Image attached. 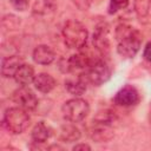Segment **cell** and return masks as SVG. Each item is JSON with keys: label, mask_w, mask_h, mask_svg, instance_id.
Returning a JSON list of instances; mask_svg holds the SVG:
<instances>
[{"label": "cell", "mask_w": 151, "mask_h": 151, "mask_svg": "<svg viewBox=\"0 0 151 151\" xmlns=\"http://www.w3.org/2000/svg\"><path fill=\"white\" fill-rule=\"evenodd\" d=\"M149 120H150V124H151V105H150V114H149Z\"/></svg>", "instance_id": "cell-26"}, {"label": "cell", "mask_w": 151, "mask_h": 151, "mask_svg": "<svg viewBox=\"0 0 151 151\" xmlns=\"http://www.w3.org/2000/svg\"><path fill=\"white\" fill-rule=\"evenodd\" d=\"M88 33L86 27L78 20H67L63 27L65 45L72 50H80L86 45Z\"/></svg>", "instance_id": "cell-2"}, {"label": "cell", "mask_w": 151, "mask_h": 151, "mask_svg": "<svg viewBox=\"0 0 151 151\" xmlns=\"http://www.w3.org/2000/svg\"><path fill=\"white\" fill-rule=\"evenodd\" d=\"M13 101L21 109L26 110V111H34L38 107V98L37 96L33 93V91H31L29 88H27L26 86H21L20 88L15 90L13 92Z\"/></svg>", "instance_id": "cell-9"}, {"label": "cell", "mask_w": 151, "mask_h": 151, "mask_svg": "<svg viewBox=\"0 0 151 151\" xmlns=\"http://www.w3.org/2000/svg\"><path fill=\"white\" fill-rule=\"evenodd\" d=\"M11 5L17 9V11H26L29 7V0H9Z\"/></svg>", "instance_id": "cell-22"}, {"label": "cell", "mask_w": 151, "mask_h": 151, "mask_svg": "<svg viewBox=\"0 0 151 151\" xmlns=\"http://www.w3.org/2000/svg\"><path fill=\"white\" fill-rule=\"evenodd\" d=\"M96 59L91 58L86 53L79 52V53L72 54L68 59L60 60L59 67L65 73H76V72H78L79 74H83Z\"/></svg>", "instance_id": "cell-6"}, {"label": "cell", "mask_w": 151, "mask_h": 151, "mask_svg": "<svg viewBox=\"0 0 151 151\" xmlns=\"http://www.w3.org/2000/svg\"><path fill=\"white\" fill-rule=\"evenodd\" d=\"M133 6H134V12L137 17L140 19H144L149 15L151 0H133Z\"/></svg>", "instance_id": "cell-19"}, {"label": "cell", "mask_w": 151, "mask_h": 151, "mask_svg": "<svg viewBox=\"0 0 151 151\" xmlns=\"http://www.w3.org/2000/svg\"><path fill=\"white\" fill-rule=\"evenodd\" d=\"M24 64L21 57L19 55H8L1 60V74L5 78H14L18 68Z\"/></svg>", "instance_id": "cell-13"}, {"label": "cell", "mask_w": 151, "mask_h": 151, "mask_svg": "<svg viewBox=\"0 0 151 151\" xmlns=\"http://www.w3.org/2000/svg\"><path fill=\"white\" fill-rule=\"evenodd\" d=\"M32 58L35 64L39 65H50L55 59L54 51L47 45H38L32 53Z\"/></svg>", "instance_id": "cell-12"}, {"label": "cell", "mask_w": 151, "mask_h": 151, "mask_svg": "<svg viewBox=\"0 0 151 151\" xmlns=\"http://www.w3.org/2000/svg\"><path fill=\"white\" fill-rule=\"evenodd\" d=\"M61 112H63V117L67 122L79 123L87 117L90 112V105L85 99L74 97L64 103L61 107Z\"/></svg>", "instance_id": "cell-4"}, {"label": "cell", "mask_w": 151, "mask_h": 151, "mask_svg": "<svg viewBox=\"0 0 151 151\" xmlns=\"http://www.w3.org/2000/svg\"><path fill=\"white\" fill-rule=\"evenodd\" d=\"M29 7L33 15L45 18L57 11V2L55 0H29Z\"/></svg>", "instance_id": "cell-11"}, {"label": "cell", "mask_w": 151, "mask_h": 151, "mask_svg": "<svg viewBox=\"0 0 151 151\" xmlns=\"http://www.w3.org/2000/svg\"><path fill=\"white\" fill-rule=\"evenodd\" d=\"M80 11H87L90 8V0H71Z\"/></svg>", "instance_id": "cell-23"}, {"label": "cell", "mask_w": 151, "mask_h": 151, "mask_svg": "<svg viewBox=\"0 0 151 151\" xmlns=\"http://www.w3.org/2000/svg\"><path fill=\"white\" fill-rule=\"evenodd\" d=\"M1 25H2V28H7L9 31L12 29H17L20 25V18L13 15V14H7L2 18L1 20Z\"/></svg>", "instance_id": "cell-20"}, {"label": "cell", "mask_w": 151, "mask_h": 151, "mask_svg": "<svg viewBox=\"0 0 151 151\" xmlns=\"http://www.w3.org/2000/svg\"><path fill=\"white\" fill-rule=\"evenodd\" d=\"M65 88L67 92L74 97H80L81 94L85 93L87 88V81L84 78V76L79 74L77 78H70L65 80Z\"/></svg>", "instance_id": "cell-16"}, {"label": "cell", "mask_w": 151, "mask_h": 151, "mask_svg": "<svg viewBox=\"0 0 151 151\" xmlns=\"http://www.w3.org/2000/svg\"><path fill=\"white\" fill-rule=\"evenodd\" d=\"M129 5V0H110L109 4V13L114 14L120 9L126 8Z\"/></svg>", "instance_id": "cell-21"}, {"label": "cell", "mask_w": 151, "mask_h": 151, "mask_svg": "<svg viewBox=\"0 0 151 151\" xmlns=\"http://www.w3.org/2000/svg\"><path fill=\"white\" fill-rule=\"evenodd\" d=\"M113 101L116 105L118 106H123V107H131L137 105L140 101V93L137 90L136 86L133 85H125L123 86L114 96Z\"/></svg>", "instance_id": "cell-8"}, {"label": "cell", "mask_w": 151, "mask_h": 151, "mask_svg": "<svg viewBox=\"0 0 151 151\" xmlns=\"http://www.w3.org/2000/svg\"><path fill=\"white\" fill-rule=\"evenodd\" d=\"M117 41V52L119 55L126 59H132L136 57L140 50L143 35L142 33L130 25H118L114 32Z\"/></svg>", "instance_id": "cell-1"}, {"label": "cell", "mask_w": 151, "mask_h": 151, "mask_svg": "<svg viewBox=\"0 0 151 151\" xmlns=\"http://www.w3.org/2000/svg\"><path fill=\"white\" fill-rule=\"evenodd\" d=\"M31 123L28 111L21 107H9L5 111L2 117V126L13 134L22 133Z\"/></svg>", "instance_id": "cell-3"}, {"label": "cell", "mask_w": 151, "mask_h": 151, "mask_svg": "<svg viewBox=\"0 0 151 151\" xmlns=\"http://www.w3.org/2000/svg\"><path fill=\"white\" fill-rule=\"evenodd\" d=\"M111 74L112 70L109 64L105 60L97 58L81 76H84L87 84H91L93 86H100L111 78Z\"/></svg>", "instance_id": "cell-5"}, {"label": "cell", "mask_w": 151, "mask_h": 151, "mask_svg": "<svg viewBox=\"0 0 151 151\" xmlns=\"http://www.w3.org/2000/svg\"><path fill=\"white\" fill-rule=\"evenodd\" d=\"M143 57L145 60H147L149 63H151V41H149L145 47H144V51H143Z\"/></svg>", "instance_id": "cell-24"}, {"label": "cell", "mask_w": 151, "mask_h": 151, "mask_svg": "<svg viewBox=\"0 0 151 151\" xmlns=\"http://www.w3.org/2000/svg\"><path fill=\"white\" fill-rule=\"evenodd\" d=\"M33 85H34V87L39 92H41V93H48V92H51L55 87L57 81H55V79L50 73L41 72V73L35 74V78L33 80Z\"/></svg>", "instance_id": "cell-14"}, {"label": "cell", "mask_w": 151, "mask_h": 151, "mask_svg": "<svg viewBox=\"0 0 151 151\" xmlns=\"http://www.w3.org/2000/svg\"><path fill=\"white\" fill-rule=\"evenodd\" d=\"M34 78H35V74H34L33 66L29 65V64H25V63L18 68V71L14 74V80L20 86L29 85L31 83H33Z\"/></svg>", "instance_id": "cell-17"}, {"label": "cell", "mask_w": 151, "mask_h": 151, "mask_svg": "<svg viewBox=\"0 0 151 151\" xmlns=\"http://www.w3.org/2000/svg\"><path fill=\"white\" fill-rule=\"evenodd\" d=\"M73 150H91V146L87 145V144H84V143H80V144H76L73 146Z\"/></svg>", "instance_id": "cell-25"}, {"label": "cell", "mask_w": 151, "mask_h": 151, "mask_svg": "<svg viewBox=\"0 0 151 151\" xmlns=\"http://www.w3.org/2000/svg\"><path fill=\"white\" fill-rule=\"evenodd\" d=\"M52 134H53V130L45 122H38L32 129V133H31L34 144H44L51 138Z\"/></svg>", "instance_id": "cell-15"}, {"label": "cell", "mask_w": 151, "mask_h": 151, "mask_svg": "<svg viewBox=\"0 0 151 151\" xmlns=\"http://www.w3.org/2000/svg\"><path fill=\"white\" fill-rule=\"evenodd\" d=\"M114 137L113 123L97 120L93 118L92 129H91V138L96 143H107Z\"/></svg>", "instance_id": "cell-10"}, {"label": "cell", "mask_w": 151, "mask_h": 151, "mask_svg": "<svg viewBox=\"0 0 151 151\" xmlns=\"http://www.w3.org/2000/svg\"><path fill=\"white\" fill-rule=\"evenodd\" d=\"M59 137L63 142L73 143V142H78L80 139L81 133H80V130L74 125V123L70 122V123H66L60 126Z\"/></svg>", "instance_id": "cell-18"}, {"label": "cell", "mask_w": 151, "mask_h": 151, "mask_svg": "<svg viewBox=\"0 0 151 151\" xmlns=\"http://www.w3.org/2000/svg\"><path fill=\"white\" fill-rule=\"evenodd\" d=\"M110 27L107 24L101 22L99 24L93 32L92 35V42L93 46L96 47V50L101 54V55H106L110 53L111 50V42H110Z\"/></svg>", "instance_id": "cell-7"}]
</instances>
